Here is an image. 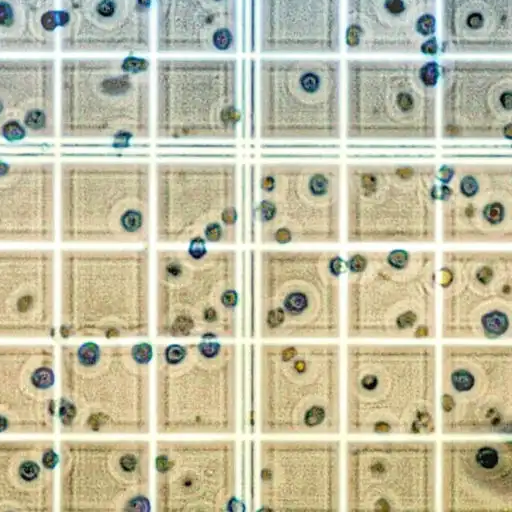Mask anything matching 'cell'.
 Segmentation results:
<instances>
[{"label":"cell","instance_id":"ffe728a7","mask_svg":"<svg viewBox=\"0 0 512 512\" xmlns=\"http://www.w3.org/2000/svg\"><path fill=\"white\" fill-rule=\"evenodd\" d=\"M96 15L104 18L112 17L116 11L114 0H98L95 4Z\"/></svg>","mask_w":512,"mask_h":512},{"label":"cell","instance_id":"8992f818","mask_svg":"<svg viewBox=\"0 0 512 512\" xmlns=\"http://www.w3.org/2000/svg\"><path fill=\"white\" fill-rule=\"evenodd\" d=\"M57 337V245H0V340Z\"/></svg>","mask_w":512,"mask_h":512},{"label":"cell","instance_id":"83f0119b","mask_svg":"<svg viewBox=\"0 0 512 512\" xmlns=\"http://www.w3.org/2000/svg\"><path fill=\"white\" fill-rule=\"evenodd\" d=\"M260 212L264 220H269L275 213V206L271 202L263 200L260 204Z\"/></svg>","mask_w":512,"mask_h":512},{"label":"cell","instance_id":"b9f144b4","mask_svg":"<svg viewBox=\"0 0 512 512\" xmlns=\"http://www.w3.org/2000/svg\"><path fill=\"white\" fill-rule=\"evenodd\" d=\"M295 368L299 371V372H302L305 368V364L303 361H298L296 364H295Z\"/></svg>","mask_w":512,"mask_h":512},{"label":"cell","instance_id":"1f68e13d","mask_svg":"<svg viewBox=\"0 0 512 512\" xmlns=\"http://www.w3.org/2000/svg\"><path fill=\"white\" fill-rule=\"evenodd\" d=\"M221 118L224 122H233L238 118V112L234 107H226L221 111Z\"/></svg>","mask_w":512,"mask_h":512},{"label":"cell","instance_id":"4316f807","mask_svg":"<svg viewBox=\"0 0 512 512\" xmlns=\"http://www.w3.org/2000/svg\"><path fill=\"white\" fill-rule=\"evenodd\" d=\"M221 235V227L218 223H209L205 228V236L209 240H217Z\"/></svg>","mask_w":512,"mask_h":512},{"label":"cell","instance_id":"d4e9b609","mask_svg":"<svg viewBox=\"0 0 512 512\" xmlns=\"http://www.w3.org/2000/svg\"><path fill=\"white\" fill-rule=\"evenodd\" d=\"M219 349L220 345L217 342H203L199 345L201 354L208 358L216 356Z\"/></svg>","mask_w":512,"mask_h":512},{"label":"cell","instance_id":"cb8c5ba5","mask_svg":"<svg viewBox=\"0 0 512 512\" xmlns=\"http://www.w3.org/2000/svg\"><path fill=\"white\" fill-rule=\"evenodd\" d=\"M192 326L193 323L190 318L180 316L176 319L173 328L177 333L186 334L191 330Z\"/></svg>","mask_w":512,"mask_h":512},{"label":"cell","instance_id":"7c38bea8","mask_svg":"<svg viewBox=\"0 0 512 512\" xmlns=\"http://www.w3.org/2000/svg\"><path fill=\"white\" fill-rule=\"evenodd\" d=\"M343 0H269V49L337 56L343 49Z\"/></svg>","mask_w":512,"mask_h":512},{"label":"cell","instance_id":"e575fe53","mask_svg":"<svg viewBox=\"0 0 512 512\" xmlns=\"http://www.w3.org/2000/svg\"><path fill=\"white\" fill-rule=\"evenodd\" d=\"M221 218L226 223H232L236 219V211L233 207H227L223 210Z\"/></svg>","mask_w":512,"mask_h":512},{"label":"cell","instance_id":"60d3db41","mask_svg":"<svg viewBox=\"0 0 512 512\" xmlns=\"http://www.w3.org/2000/svg\"><path fill=\"white\" fill-rule=\"evenodd\" d=\"M168 270H169L172 274L176 275V274L179 272V267H178V266H176V265H174V264H172V265L168 266Z\"/></svg>","mask_w":512,"mask_h":512},{"label":"cell","instance_id":"ba28073f","mask_svg":"<svg viewBox=\"0 0 512 512\" xmlns=\"http://www.w3.org/2000/svg\"><path fill=\"white\" fill-rule=\"evenodd\" d=\"M438 0H343V49L351 57L433 58Z\"/></svg>","mask_w":512,"mask_h":512},{"label":"cell","instance_id":"4dcf8cb0","mask_svg":"<svg viewBox=\"0 0 512 512\" xmlns=\"http://www.w3.org/2000/svg\"><path fill=\"white\" fill-rule=\"evenodd\" d=\"M222 303L227 307H232L237 302V294L233 290L225 291L221 297Z\"/></svg>","mask_w":512,"mask_h":512},{"label":"cell","instance_id":"484cf974","mask_svg":"<svg viewBox=\"0 0 512 512\" xmlns=\"http://www.w3.org/2000/svg\"><path fill=\"white\" fill-rule=\"evenodd\" d=\"M284 319V312L281 308L273 309L268 314V323L271 327H275L282 323Z\"/></svg>","mask_w":512,"mask_h":512},{"label":"cell","instance_id":"8d00e7d4","mask_svg":"<svg viewBox=\"0 0 512 512\" xmlns=\"http://www.w3.org/2000/svg\"><path fill=\"white\" fill-rule=\"evenodd\" d=\"M362 385L367 390H372L377 386V378L373 375L365 376L362 380Z\"/></svg>","mask_w":512,"mask_h":512},{"label":"cell","instance_id":"f35d334b","mask_svg":"<svg viewBox=\"0 0 512 512\" xmlns=\"http://www.w3.org/2000/svg\"><path fill=\"white\" fill-rule=\"evenodd\" d=\"M205 319L209 322H212L216 319V312L213 308H208L206 311H205Z\"/></svg>","mask_w":512,"mask_h":512},{"label":"cell","instance_id":"d590c367","mask_svg":"<svg viewBox=\"0 0 512 512\" xmlns=\"http://www.w3.org/2000/svg\"><path fill=\"white\" fill-rule=\"evenodd\" d=\"M156 467L160 472H165L171 467V463L165 456H159L156 459Z\"/></svg>","mask_w":512,"mask_h":512},{"label":"cell","instance_id":"30bf717a","mask_svg":"<svg viewBox=\"0 0 512 512\" xmlns=\"http://www.w3.org/2000/svg\"><path fill=\"white\" fill-rule=\"evenodd\" d=\"M55 437L0 436V512L57 510Z\"/></svg>","mask_w":512,"mask_h":512},{"label":"cell","instance_id":"9a60e30c","mask_svg":"<svg viewBox=\"0 0 512 512\" xmlns=\"http://www.w3.org/2000/svg\"><path fill=\"white\" fill-rule=\"evenodd\" d=\"M307 303L306 295L301 292L290 293L284 301L286 309L293 314L302 312L306 308Z\"/></svg>","mask_w":512,"mask_h":512},{"label":"cell","instance_id":"5bb4252c","mask_svg":"<svg viewBox=\"0 0 512 512\" xmlns=\"http://www.w3.org/2000/svg\"><path fill=\"white\" fill-rule=\"evenodd\" d=\"M485 330L492 335L503 334L508 327L506 315L500 311H492L482 317Z\"/></svg>","mask_w":512,"mask_h":512},{"label":"cell","instance_id":"4fadbf2b","mask_svg":"<svg viewBox=\"0 0 512 512\" xmlns=\"http://www.w3.org/2000/svg\"><path fill=\"white\" fill-rule=\"evenodd\" d=\"M54 0H0V52H41L53 49L37 24L54 32L58 12Z\"/></svg>","mask_w":512,"mask_h":512},{"label":"cell","instance_id":"d6986e66","mask_svg":"<svg viewBox=\"0 0 512 512\" xmlns=\"http://www.w3.org/2000/svg\"><path fill=\"white\" fill-rule=\"evenodd\" d=\"M140 214L134 210H127L120 216V223L126 230H134L140 225Z\"/></svg>","mask_w":512,"mask_h":512},{"label":"cell","instance_id":"ac0fdd59","mask_svg":"<svg viewBox=\"0 0 512 512\" xmlns=\"http://www.w3.org/2000/svg\"><path fill=\"white\" fill-rule=\"evenodd\" d=\"M132 356L138 363H147L152 357V348L148 343L137 344L132 349Z\"/></svg>","mask_w":512,"mask_h":512},{"label":"cell","instance_id":"9c48e42d","mask_svg":"<svg viewBox=\"0 0 512 512\" xmlns=\"http://www.w3.org/2000/svg\"><path fill=\"white\" fill-rule=\"evenodd\" d=\"M49 59H0V146L57 142L58 85Z\"/></svg>","mask_w":512,"mask_h":512},{"label":"cell","instance_id":"74e56055","mask_svg":"<svg viewBox=\"0 0 512 512\" xmlns=\"http://www.w3.org/2000/svg\"><path fill=\"white\" fill-rule=\"evenodd\" d=\"M274 185V180L273 178L271 177H264L261 181V186L264 188V189H271Z\"/></svg>","mask_w":512,"mask_h":512},{"label":"cell","instance_id":"f1b7e54d","mask_svg":"<svg viewBox=\"0 0 512 512\" xmlns=\"http://www.w3.org/2000/svg\"><path fill=\"white\" fill-rule=\"evenodd\" d=\"M119 464L124 471H132L136 466V459L133 455H124L120 458Z\"/></svg>","mask_w":512,"mask_h":512},{"label":"cell","instance_id":"3957f363","mask_svg":"<svg viewBox=\"0 0 512 512\" xmlns=\"http://www.w3.org/2000/svg\"><path fill=\"white\" fill-rule=\"evenodd\" d=\"M511 155H453L438 170L441 238L452 244L512 239Z\"/></svg>","mask_w":512,"mask_h":512},{"label":"cell","instance_id":"5b68a950","mask_svg":"<svg viewBox=\"0 0 512 512\" xmlns=\"http://www.w3.org/2000/svg\"><path fill=\"white\" fill-rule=\"evenodd\" d=\"M58 346L0 340V436L57 433Z\"/></svg>","mask_w":512,"mask_h":512},{"label":"cell","instance_id":"8fae6325","mask_svg":"<svg viewBox=\"0 0 512 512\" xmlns=\"http://www.w3.org/2000/svg\"><path fill=\"white\" fill-rule=\"evenodd\" d=\"M438 46L446 57H511L512 0H438Z\"/></svg>","mask_w":512,"mask_h":512},{"label":"cell","instance_id":"44dd1931","mask_svg":"<svg viewBox=\"0 0 512 512\" xmlns=\"http://www.w3.org/2000/svg\"><path fill=\"white\" fill-rule=\"evenodd\" d=\"M185 349L180 345H170L165 351L167 362L171 364L179 363L185 357Z\"/></svg>","mask_w":512,"mask_h":512},{"label":"cell","instance_id":"603a6c76","mask_svg":"<svg viewBox=\"0 0 512 512\" xmlns=\"http://www.w3.org/2000/svg\"><path fill=\"white\" fill-rule=\"evenodd\" d=\"M189 253L194 258H199L205 253V243L200 237L193 238L189 245Z\"/></svg>","mask_w":512,"mask_h":512},{"label":"cell","instance_id":"e0dca14e","mask_svg":"<svg viewBox=\"0 0 512 512\" xmlns=\"http://www.w3.org/2000/svg\"><path fill=\"white\" fill-rule=\"evenodd\" d=\"M476 461L482 467L491 469L494 468L498 462V454L494 449L484 447L478 451Z\"/></svg>","mask_w":512,"mask_h":512},{"label":"cell","instance_id":"d6a6232c","mask_svg":"<svg viewBox=\"0 0 512 512\" xmlns=\"http://www.w3.org/2000/svg\"><path fill=\"white\" fill-rule=\"evenodd\" d=\"M414 320L415 315L412 312H407L398 318V325L404 328L412 325Z\"/></svg>","mask_w":512,"mask_h":512},{"label":"cell","instance_id":"f546056e","mask_svg":"<svg viewBox=\"0 0 512 512\" xmlns=\"http://www.w3.org/2000/svg\"><path fill=\"white\" fill-rule=\"evenodd\" d=\"M129 508L137 511H146L149 509V502L143 497H138L129 503Z\"/></svg>","mask_w":512,"mask_h":512},{"label":"cell","instance_id":"7402d4cb","mask_svg":"<svg viewBox=\"0 0 512 512\" xmlns=\"http://www.w3.org/2000/svg\"><path fill=\"white\" fill-rule=\"evenodd\" d=\"M324 418V410L320 407L310 408L305 415V423L308 426H315L322 422Z\"/></svg>","mask_w":512,"mask_h":512},{"label":"cell","instance_id":"836d02e7","mask_svg":"<svg viewBox=\"0 0 512 512\" xmlns=\"http://www.w3.org/2000/svg\"><path fill=\"white\" fill-rule=\"evenodd\" d=\"M275 238L280 243H286L291 239V233L287 228H279L275 233Z\"/></svg>","mask_w":512,"mask_h":512},{"label":"cell","instance_id":"ab89813d","mask_svg":"<svg viewBox=\"0 0 512 512\" xmlns=\"http://www.w3.org/2000/svg\"><path fill=\"white\" fill-rule=\"evenodd\" d=\"M296 351L294 348H287L283 351L282 357L285 361L291 359L295 355Z\"/></svg>","mask_w":512,"mask_h":512},{"label":"cell","instance_id":"7a4b0ae2","mask_svg":"<svg viewBox=\"0 0 512 512\" xmlns=\"http://www.w3.org/2000/svg\"><path fill=\"white\" fill-rule=\"evenodd\" d=\"M344 107L351 140L431 141L439 131V63L418 57L347 58Z\"/></svg>","mask_w":512,"mask_h":512},{"label":"cell","instance_id":"52a82bcc","mask_svg":"<svg viewBox=\"0 0 512 512\" xmlns=\"http://www.w3.org/2000/svg\"><path fill=\"white\" fill-rule=\"evenodd\" d=\"M58 154L0 151V245H57Z\"/></svg>","mask_w":512,"mask_h":512},{"label":"cell","instance_id":"2e32d148","mask_svg":"<svg viewBox=\"0 0 512 512\" xmlns=\"http://www.w3.org/2000/svg\"><path fill=\"white\" fill-rule=\"evenodd\" d=\"M454 387L458 391H468L474 383L473 376L466 370H458L451 377Z\"/></svg>","mask_w":512,"mask_h":512},{"label":"cell","instance_id":"277c9868","mask_svg":"<svg viewBox=\"0 0 512 512\" xmlns=\"http://www.w3.org/2000/svg\"><path fill=\"white\" fill-rule=\"evenodd\" d=\"M511 57H447L439 63V131L446 139L511 138Z\"/></svg>","mask_w":512,"mask_h":512},{"label":"cell","instance_id":"6da1fadb","mask_svg":"<svg viewBox=\"0 0 512 512\" xmlns=\"http://www.w3.org/2000/svg\"><path fill=\"white\" fill-rule=\"evenodd\" d=\"M424 152L359 153L344 164L346 236L354 243H431L438 172Z\"/></svg>","mask_w":512,"mask_h":512}]
</instances>
